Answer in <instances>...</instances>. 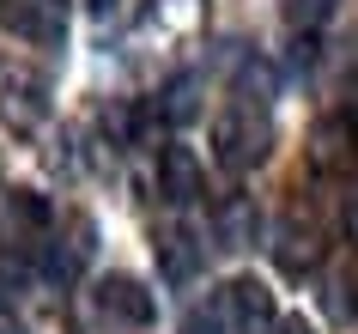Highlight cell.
Wrapping results in <instances>:
<instances>
[{"mask_svg":"<svg viewBox=\"0 0 358 334\" xmlns=\"http://www.w3.org/2000/svg\"><path fill=\"white\" fill-rule=\"evenodd\" d=\"M213 158L225 170H249V165L267 158V122L255 116V104H231L213 122Z\"/></svg>","mask_w":358,"mask_h":334,"instance_id":"obj_1","label":"cell"},{"mask_svg":"<svg viewBox=\"0 0 358 334\" xmlns=\"http://www.w3.org/2000/svg\"><path fill=\"white\" fill-rule=\"evenodd\" d=\"M0 116H6V128H43V116H49V79L37 67H24V61H0Z\"/></svg>","mask_w":358,"mask_h":334,"instance_id":"obj_2","label":"cell"},{"mask_svg":"<svg viewBox=\"0 0 358 334\" xmlns=\"http://www.w3.org/2000/svg\"><path fill=\"white\" fill-rule=\"evenodd\" d=\"M97 310L115 316V322H134V328H146L152 316H158V298H152L134 274H110V279H97Z\"/></svg>","mask_w":358,"mask_h":334,"instance_id":"obj_3","label":"cell"},{"mask_svg":"<svg viewBox=\"0 0 358 334\" xmlns=\"http://www.w3.org/2000/svg\"><path fill=\"white\" fill-rule=\"evenodd\" d=\"M225 310H231V322H237L243 334H273V328H280L273 292H267L262 279H231V286H225Z\"/></svg>","mask_w":358,"mask_h":334,"instance_id":"obj_4","label":"cell"},{"mask_svg":"<svg viewBox=\"0 0 358 334\" xmlns=\"http://www.w3.org/2000/svg\"><path fill=\"white\" fill-rule=\"evenodd\" d=\"M201 183H207V176H201V158H194L189 146H164L158 152V195H164V201L189 207L194 195H201Z\"/></svg>","mask_w":358,"mask_h":334,"instance_id":"obj_5","label":"cell"},{"mask_svg":"<svg viewBox=\"0 0 358 334\" xmlns=\"http://www.w3.org/2000/svg\"><path fill=\"white\" fill-rule=\"evenodd\" d=\"M316 165L322 170H352L358 165V128L346 116H334V122L316 128Z\"/></svg>","mask_w":358,"mask_h":334,"instance_id":"obj_6","label":"cell"},{"mask_svg":"<svg viewBox=\"0 0 358 334\" xmlns=\"http://www.w3.org/2000/svg\"><path fill=\"white\" fill-rule=\"evenodd\" d=\"M255 207L243 201V195H237V201H225L219 207V213H213V231H219V243H225V249H243V243H255Z\"/></svg>","mask_w":358,"mask_h":334,"instance_id":"obj_7","label":"cell"},{"mask_svg":"<svg viewBox=\"0 0 358 334\" xmlns=\"http://www.w3.org/2000/svg\"><path fill=\"white\" fill-rule=\"evenodd\" d=\"M0 19L13 25V31H24V37H37V43H55V37H61V19H43L31 0H24V6H6Z\"/></svg>","mask_w":358,"mask_h":334,"instance_id":"obj_8","label":"cell"},{"mask_svg":"<svg viewBox=\"0 0 358 334\" xmlns=\"http://www.w3.org/2000/svg\"><path fill=\"white\" fill-rule=\"evenodd\" d=\"M158 249H164V274L170 279H189L194 274V237H189V231H170Z\"/></svg>","mask_w":358,"mask_h":334,"instance_id":"obj_9","label":"cell"},{"mask_svg":"<svg viewBox=\"0 0 358 334\" xmlns=\"http://www.w3.org/2000/svg\"><path fill=\"white\" fill-rule=\"evenodd\" d=\"M194 110H201V104H194V79H176V85L164 92V104H158V116H164V122H189Z\"/></svg>","mask_w":358,"mask_h":334,"instance_id":"obj_10","label":"cell"},{"mask_svg":"<svg viewBox=\"0 0 358 334\" xmlns=\"http://www.w3.org/2000/svg\"><path fill=\"white\" fill-rule=\"evenodd\" d=\"M237 92H243V104H267V92H273V67H267V61H249L243 79H237Z\"/></svg>","mask_w":358,"mask_h":334,"instance_id":"obj_11","label":"cell"},{"mask_svg":"<svg viewBox=\"0 0 358 334\" xmlns=\"http://www.w3.org/2000/svg\"><path fill=\"white\" fill-rule=\"evenodd\" d=\"M280 267H285V274L316 267V237H285V243H280Z\"/></svg>","mask_w":358,"mask_h":334,"instance_id":"obj_12","label":"cell"},{"mask_svg":"<svg viewBox=\"0 0 358 334\" xmlns=\"http://www.w3.org/2000/svg\"><path fill=\"white\" fill-rule=\"evenodd\" d=\"M328 6H334V0H292V19H298V25H322V19H328Z\"/></svg>","mask_w":358,"mask_h":334,"instance_id":"obj_13","label":"cell"},{"mask_svg":"<svg viewBox=\"0 0 358 334\" xmlns=\"http://www.w3.org/2000/svg\"><path fill=\"white\" fill-rule=\"evenodd\" d=\"M273 334H316V328H310L303 316H280V328H273Z\"/></svg>","mask_w":358,"mask_h":334,"instance_id":"obj_14","label":"cell"},{"mask_svg":"<svg viewBox=\"0 0 358 334\" xmlns=\"http://www.w3.org/2000/svg\"><path fill=\"white\" fill-rule=\"evenodd\" d=\"M346 122H352V128H358V79H352V85H346Z\"/></svg>","mask_w":358,"mask_h":334,"instance_id":"obj_15","label":"cell"},{"mask_svg":"<svg viewBox=\"0 0 358 334\" xmlns=\"http://www.w3.org/2000/svg\"><path fill=\"white\" fill-rule=\"evenodd\" d=\"M346 231H352V237H358V195H352V201H346Z\"/></svg>","mask_w":358,"mask_h":334,"instance_id":"obj_16","label":"cell"},{"mask_svg":"<svg viewBox=\"0 0 358 334\" xmlns=\"http://www.w3.org/2000/svg\"><path fill=\"white\" fill-rule=\"evenodd\" d=\"M92 13H110V0H92Z\"/></svg>","mask_w":358,"mask_h":334,"instance_id":"obj_17","label":"cell"}]
</instances>
